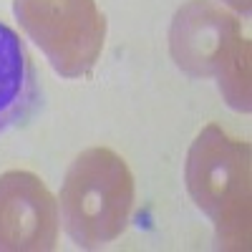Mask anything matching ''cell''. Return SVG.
<instances>
[{
	"label": "cell",
	"instance_id": "obj_5",
	"mask_svg": "<svg viewBox=\"0 0 252 252\" xmlns=\"http://www.w3.org/2000/svg\"><path fill=\"white\" fill-rule=\"evenodd\" d=\"M240 38V20L212 0H189L172 20L169 51L189 76H215L222 53Z\"/></svg>",
	"mask_w": 252,
	"mask_h": 252
},
{
	"label": "cell",
	"instance_id": "obj_6",
	"mask_svg": "<svg viewBox=\"0 0 252 252\" xmlns=\"http://www.w3.org/2000/svg\"><path fill=\"white\" fill-rule=\"evenodd\" d=\"M38 96L31 56L13 28L0 23V134L20 124Z\"/></svg>",
	"mask_w": 252,
	"mask_h": 252
},
{
	"label": "cell",
	"instance_id": "obj_2",
	"mask_svg": "<svg viewBox=\"0 0 252 252\" xmlns=\"http://www.w3.org/2000/svg\"><path fill=\"white\" fill-rule=\"evenodd\" d=\"M194 204L212 220L222 250L250 247V144L209 124L189 146L184 166Z\"/></svg>",
	"mask_w": 252,
	"mask_h": 252
},
{
	"label": "cell",
	"instance_id": "obj_1",
	"mask_svg": "<svg viewBox=\"0 0 252 252\" xmlns=\"http://www.w3.org/2000/svg\"><path fill=\"white\" fill-rule=\"evenodd\" d=\"M134 174L126 161L106 149H83L68 166L58 194V220L73 245L94 250L114 242L134 209Z\"/></svg>",
	"mask_w": 252,
	"mask_h": 252
},
{
	"label": "cell",
	"instance_id": "obj_8",
	"mask_svg": "<svg viewBox=\"0 0 252 252\" xmlns=\"http://www.w3.org/2000/svg\"><path fill=\"white\" fill-rule=\"evenodd\" d=\"M224 3H229L235 10H240V13H250V0H224Z\"/></svg>",
	"mask_w": 252,
	"mask_h": 252
},
{
	"label": "cell",
	"instance_id": "obj_3",
	"mask_svg": "<svg viewBox=\"0 0 252 252\" xmlns=\"http://www.w3.org/2000/svg\"><path fill=\"white\" fill-rule=\"evenodd\" d=\"M13 13L58 76L81 78L96 66L106 35L96 0H15Z\"/></svg>",
	"mask_w": 252,
	"mask_h": 252
},
{
	"label": "cell",
	"instance_id": "obj_7",
	"mask_svg": "<svg viewBox=\"0 0 252 252\" xmlns=\"http://www.w3.org/2000/svg\"><path fill=\"white\" fill-rule=\"evenodd\" d=\"M224 101L237 111H250V40L235 38L215 68Z\"/></svg>",
	"mask_w": 252,
	"mask_h": 252
},
{
	"label": "cell",
	"instance_id": "obj_4",
	"mask_svg": "<svg viewBox=\"0 0 252 252\" xmlns=\"http://www.w3.org/2000/svg\"><path fill=\"white\" fill-rule=\"evenodd\" d=\"M58 202L33 172L0 174V252H46L58 242Z\"/></svg>",
	"mask_w": 252,
	"mask_h": 252
}]
</instances>
